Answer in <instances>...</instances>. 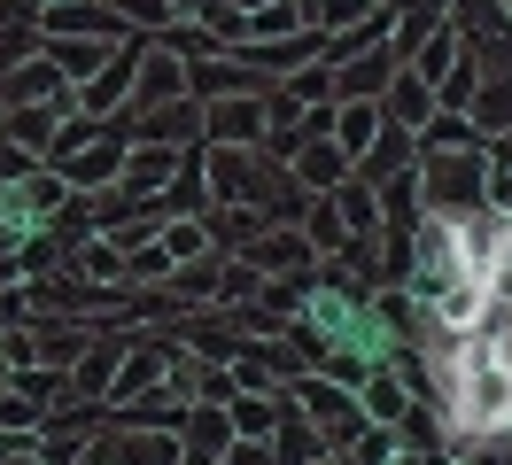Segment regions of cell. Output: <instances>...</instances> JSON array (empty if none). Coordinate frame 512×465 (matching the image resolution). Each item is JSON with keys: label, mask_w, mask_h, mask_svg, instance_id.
I'll list each match as a JSON object with an SVG mask.
<instances>
[{"label": "cell", "mask_w": 512, "mask_h": 465, "mask_svg": "<svg viewBox=\"0 0 512 465\" xmlns=\"http://www.w3.org/2000/svg\"><path fill=\"white\" fill-rule=\"evenodd\" d=\"M249 256H256V272H303V264H311L319 248L303 241V233H256Z\"/></svg>", "instance_id": "9c48e42d"}, {"label": "cell", "mask_w": 512, "mask_h": 465, "mask_svg": "<svg viewBox=\"0 0 512 465\" xmlns=\"http://www.w3.org/2000/svg\"><path fill=\"white\" fill-rule=\"evenodd\" d=\"M264 225H272V217L256 210V202H218V210L202 217V233H210L218 248H249L256 233H264Z\"/></svg>", "instance_id": "ba28073f"}, {"label": "cell", "mask_w": 512, "mask_h": 465, "mask_svg": "<svg viewBox=\"0 0 512 465\" xmlns=\"http://www.w3.org/2000/svg\"><path fill=\"white\" fill-rule=\"evenodd\" d=\"M109 372H117V341H101L94 357H78V372H70V380H78V388L94 396V388H109Z\"/></svg>", "instance_id": "2e32d148"}, {"label": "cell", "mask_w": 512, "mask_h": 465, "mask_svg": "<svg viewBox=\"0 0 512 465\" xmlns=\"http://www.w3.org/2000/svg\"><path fill=\"white\" fill-rule=\"evenodd\" d=\"M156 365H171V341H140V357L109 372V380H117V388H109V403H132L148 380H156Z\"/></svg>", "instance_id": "30bf717a"}, {"label": "cell", "mask_w": 512, "mask_h": 465, "mask_svg": "<svg viewBox=\"0 0 512 465\" xmlns=\"http://www.w3.org/2000/svg\"><path fill=\"white\" fill-rule=\"evenodd\" d=\"M0 101H39V109H70V86H63V70L47 62V47H39V62H16V70H0Z\"/></svg>", "instance_id": "5b68a950"}, {"label": "cell", "mask_w": 512, "mask_h": 465, "mask_svg": "<svg viewBox=\"0 0 512 465\" xmlns=\"http://www.w3.org/2000/svg\"><path fill=\"white\" fill-rule=\"evenodd\" d=\"M202 248H210V233H202V217H187V225H163V256H171V264H194Z\"/></svg>", "instance_id": "4fadbf2b"}, {"label": "cell", "mask_w": 512, "mask_h": 465, "mask_svg": "<svg viewBox=\"0 0 512 465\" xmlns=\"http://www.w3.org/2000/svg\"><path fill=\"white\" fill-rule=\"evenodd\" d=\"M481 194H489V155L481 148H427V163H419L427 210H474Z\"/></svg>", "instance_id": "6da1fadb"}, {"label": "cell", "mask_w": 512, "mask_h": 465, "mask_svg": "<svg viewBox=\"0 0 512 465\" xmlns=\"http://www.w3.org/2000/svg\"><path fill=\"white\" fill-rule=\"evenodd\" d=\"M303 241H311V248H342V241H350V225H342V210H334V194L311 210V233H303Z\"/></svg>", "instance_id": "5bb4252c"}, {"label": "cell", "mask_w": 512, "mask_h": 465, "mask_svg": "<svg viewBox=\"0 0 512 465\" xmlns=\"http://www.w3.org/2000/svg\"><path fill=\"white\" fill-rule=\"evenodd\" d=\"M381 124H388V117H381V101H373V93H342V117H334V148L357 163V155L381 140Z\"/></svg>", "instance_id": "8992f818"}, {"label": "cell", "mask_w": 512, "mask_h": 465, "mask_svg": "<svg viewBox=\"0 0 512 465\" xmlns=\"http://www.w3.org/2000/svg\"><path fill=\"white\" fill-rule=\"evenodd\" d=\"M179 163H187V155L171 148V140H140V148H125V171H117V194H125V202H140V194H163Z\"/></svg>", "instance_id": "7a4b0ae2"}, {"label": "cell", "mask_w": 512, "mask_h": 465, "mask_svg": "<svg viewBox=\"0 0 512 465\" xmlns=\"http://www.w3.org/2000/svg\"><path fill=\"white\" fill-rule=\"evenodd\" d=\"M47 411H32V396H0V427H32Z\"/></svg>", "instance_id": "ac0fdd59"}, {"label": "cell", "mask_w": 512, "mask_h": 465, "mask_svg": "<svg viewBox=\"0 0 512 465\" xmlns=\"http://www.w3.org/2000/svg\"><path fill=\"white\" fill-rule=\"evenodd\" d=\"M365 403H373V419H388V427H404V419H412V411H404V380H396V372H381V380L365 388Z\"/></svg>", "instance_id": "7c38bea8"}, {"label": "cell", "mask_w": 512, "mask_h": 465, "mask_svg": "<svg viewBox=\"0 0 512 465\" xmlns=\"http://www.w3.org/2000/svg\"><path fill=\"white\" fill-rule=\"evenodd\" d=\"M373 101H381V117H388V124H404V132H419V124L435 117V86L419 78L412 62H396V70H388V86L373 93Z\"/></svg>", "instance_id": "277c9868"}, {"label": "cell", "mask_w": 512, "mask_h": 465, "mask_svg": "<svg viewBox=\"0 0 512 465\" xmlns=\"http://www.w3.org/2000/svg\"><path fill=\"white\" fill-rule=\"evenodd\" d=\"M117 171H125V132L78 140V148L63 155V179H70V194H86V186H117Z\"/></svg>", "instance_id": "3957f363"}, {"label": "cell", "mask_w": 512, "mask_h": 465, "mask_svg": "<svg viewBox=\"0 0 512 465\" xmlns=\"http://www.w3.org/2000/svg\"><path fill=\"white\" fill-rule=\"evenodd\" d=\"M32 39H39V31H24V24H0V70H16V62L32 55Z\"/></svg>", "instance_id": "e0dca14e"}, {"label": "cell", "mask_w": 512, "mask_h": 465, "mask_svg": "<svg viewBox=\"0 0 512 465\" xmlns=\"http://www.w3.org/2000/svg\"><path fill=\"white\" fill-rule=\"evenodd\" d=\"M272 419H280V403H272V396H256V388H249V396H233V434H249V442H256Z\"/></svg>", "instance_id": "8fae6325"}, {"label": "cell", "mask_w": 512, "mask_h": 465, "mask_svg": "<svg viewBox=\"0 0 512 465\" xmlns=\"http://www.w3.org/2000/svg\"><path fill=\"white\" fill-rule=\"evenodd\" d=\"M156 47H171V55H210V47H225V39H218V31H202V24H171Z\"/></svg>", "instance_id": "9a60e30c"}, {"label": "cell", "mask_w": 512, "mask_h": 465, "mask_svg": "<svg viewBox=\"0 0 512 465\" xmlns=\"http://www.w3.org/2000/svg\"><path fill=\"white\" fill-rule=\"evenodd\" d=\"M342 179H350V155L334 148L326 132H311V140L295 148V186H303V194H326V186H342Z\"/></svg>", "instance_id": "52a82bcc"}]
</instances>
